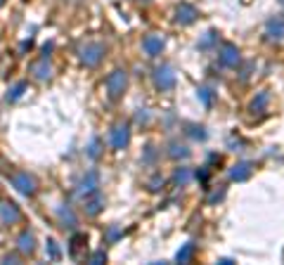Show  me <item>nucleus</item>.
I'll return each mask as SVG.
<instances>
[{
  "instance_id": "1",
  "label": "nucleus",
  "mask_w": 284,
  "mask_h": 265,
  "mask_svg": "<svg viewBox=\"0 0 284 265\" xmlns=\"http://www.w3.org/2000/svg\"><path fill=\"white\" fill-rule=\"evenodd\" d=\"M123 90H126V71L116 69L107 76V93L111 100H119Z\"/></svg>"
},
{
  "instance_id": "2",
  "label": "nucleus",
  "mask_w": 284,
  "mask_h": 265,
  "mask_svg": "<svg viewBox=\"0 0 284 265\" xmlns=\"http://www.w3.org/2000/svg\"><path fill=\"white\" fill-rule=\"evenodd\" d=\"M109 142L114 149H123V147H128L130 142V128H128V123H119V126H114V131L109 132Z\"/></svg>"
},
{
  "instance_id": "3",
  "label": "nucleus",
  "mask_w": 284,
  "mask_h": 265,
  "mask_svg": "<svg viewBox=\"0 0 284 265\" xmlns=\"http://www.w3.org/2000/svg\"><path fill=\"white\" fill-rule=\"evenodd\" d=\"M102 54H104V48L100 43H90V45H85L81 50V59H83V64L95 66V64H100Z\"/></svg>"
},
{
  "instance_id": "4",
  "label": "nucleus",
  "mask_w": 284,
  "mask_h": 265,
  "mask_svg": "<svg viewBox=\"0 0 284 265\" xmlns=\"http://www.w3.org/2000/svg\"><path fill=\"white\" fill-rule=\"evenodd\" d=\"M154 80H156V85H159L161 90H171V88L176 85V74H173L171 66H159V69L154 71Z\"/></svg>"
},
{
  "instance_id": "5",
  "label": "nucleus",
  "mask_w": 284,
  "mask_h": 265,
  "mask_svg": "<svg viewBox=\"0 0 284 265\" xmlns=\"http://www.w3.org/2000/svg\"><path fill=\"white\" fill-rule=\"evenodd\" d=\"M22 218V213H19V209L14 206V204H0V220L5 223V225H14L17 220Z\"/></svg>"
},
{
  "instance_id": "6",
  "label": "nucleus",
  "mask_w": 284,
  "mask_h": 265,
  "mask_svg": "<svg viewBox=\"0 0 284 265\" xmlns=\"http://www.w3.org/2000/svg\"><path fill=\"white\" fill-rule=\"evenodd\" d=\"M12 185L17 187V192H22V194H33V178H28V173H19V175H14L12 178Z\"/></svg>"
},
{
  "instance_id": "7",
  "label": "nucleus",
  "mask_w": 284,
  "mask_h": 265,
  "mask_svg": "<svg viewBox=\"0 0 284 265\" xmlns=\"http://www.w3.org/2000/svg\"><path fill=\"white\" fill-rule=\"evenodd\" d=\"M142 50H145L149 57H156V54H161V50H163V38H161V36H147V38L142 40Z\"/></svg>"
},
{
  "instance_id": "8",
  "label": "nucleus",
  "mask_w": 284,
  "mask_h": 265,
  "mask_svg": "<svg viewBox=\"0 0 284 265\" xmlns=\"http://www.w3.org/2000/svg\"><path fill=\"white\" fill-rule=\"evenodd\" d=\"M220 64L237 66L239 64V50H237L234 45H223V50H220Z\"/></svg>"
},
{
  "instance_id": "9",
  "label": "nucleus",
  "mask_w": 284,
  "mask_h": 265,
  "mask_svg": "<svg viewBox=\"0 0 284 265\" xmlns=\"http://www.w3.org/2000/svg\"><path fill=\"white\" fill-rule=\"evenodd\" d=\"M93 192H97V173H88L85 180H83L81 185H78V189H76V194H78V197H88V194H93Z\"/></svg>"
},
{
  "instance_id": "10",
  "label": "nucleus",
  "mask_w": 284,
  "mask_h": 265,
  "mask_svg": "<svg viewBox=\"0 0 284 265\" xmlns=\"http://www.w3.org/2000/svg\"><path fill=\"white\" fill-rule=\"evenodd\" d=\"M102 197H100V192H93V194H88L85 197V213L88 215H97L100 213V209H102Z\"/></svg>"
},
{
  "instance_id": "11",
  "label": "nucleus",
  "mask_w": 284,
  "mask_h": 265,
  "mask_svg": "<svg viewBox=\"0 0 284 265\" xmlns=\"http://www.w3.org/2000/svg\"><path fill=\"white\" fill-rule=\"evenodd\" d=\"M268 36L270 38H284V17H275L268 22Z\"/></svg>"
},
{
  "instance_id": "12",
  "label": "nucleus",
  "mask_w": 284,
  "mask_h": 265,
  "mask_svg": "<svg viewBox=\"0 0 284 265\" xmlns=\"http://www.w3.org/2000/svg\"><path fill=\"white\" fill-rule=\"evenodd\" d=\"M194 17H197V10H194V7H192V5H180V7H178V22H180V24H192V22H194Z\"/></svg>"
},
{
  "instance_id": "13",
  "label": "nucleus",
  "mask_w": 284,
  "mask_h": 265,
  "mask_svg": "<svg viewBox=\"0 0 284 265\" xmlns=\"http://www.w3.org/2000/svg\"><path fill=\"white\" fill-rule=\"evenodd\" d=\"M249 175H251V163H237V166L230 171L232 180H246Z\"/></svg>"
},
{
  "instance_id": "14",
  "label": "nucleus",
  "mask_w": 284,
  "mask_h": 265,
  "mask_svg": "<svg viewBox=\"0 0 284 265\" xmlns=\"http://www.w3.org/2000/svg\"><path fill=\"white\" fill-rule=\"evenodd\" d=\"M19 251L22 253L33 251V235H31V232H24V235L19 237Z\"/></svg>"
},
{
  "instance_id": "15",
  "label": "nucleus",
  "mask_w": 284,
  "mask_h": 265,
  "mask_svg": "<svg viewBox=\"0 0 284 265\" xmlns=\"http://www.w3.org/2000/svg\"><path fill=\"white\" fill-rule=\"evenodd\" d=\"M192 253H194V244L189 241V244H185V246L178 251V263H187L189 258H192Z\"/></svg>"
},
{
  "instance_id": "16",
  "label": "nucleus",
  "mask_w": 284,
  "mask_h": 265,
  "mask_svg": "<svg viewBox=\"0 0 284 265\" xmlns=\"http://www.w3.org/2000/svg\"><path fill=\"white\" fill-rule=\"evenodd\" d=\"M33 71H36V79H41V80H45L50 76V66H45V62H43V64H36Z\"/></svg>"
},
{
  "instance_id": "17",
  "label": "nucleus",
  "mask_w": 284,
  "mask_h": 265,
  "mask_svg": "<svg viewBox=\"0 0 284 265\" xmlns=\"http://www.w3.org/2000/svg\"><path fill=\"white\" fill-rule=\"evenodd\" d=\"M24 90H26V83H19V85H14L12 90H10V95H7V100H19Z\"/></svg>"
},
{
  "instance_id": "18",
  "label": "nucleus",
  "mask_w": 284,
  "mask_h": 265,
  "mask_svg": "<svg viewBox=\"0 0 284 265\" xmlns=\"http://www.w3.org/2000/svg\"><path fill=\"white\" fill-rule=\"evenodd\" d=\"M265 102H268V93H260V97H258V100H254L251 109H254V111H260V109L265 106Z\"/></svg>"
},
{
  "instance_id": "19",
  "label": "nucleus",
  "mask_w": 284,
  "mask_h": 265,
  "mask_svg": "<svg viewBox=\"0 0 284 265\" xmlns=\"http://www.w3.org/2000/svg\"><path fill=\"white\" fill-rule=\"evenodd\" d=\"M199 97H202V102L206 106H211V102H213V95H211V90H206V88H202V90H199Z\"/></svg>"
},
{
  "instance_id": "20",
  "label": "nucleus",
  "mask_w": 284,
  "mask_h": 265,
  "mask_svg": "<svg viewBox=\"0 0 284 265\" xmlns=\"http://www.w3.org/2000/svg\"><path fill=\"white\" fill-rule=\"evenodd\" d=\"M59 215H62V220H69V223H71V225H76V218H74V215H71V211H64V209H62V211H59Z\"/></svg>"
},
{
  "instance_id": "21",
  "label": "nucleus",
  "mask_w": 284,
  "mask_h": 265,
  "mask_svg": "<svg viewBox=\"0 0 284 265\" xmlns=\"http://www.w3.org/2000/svg\"><path fill=\"white\" fill-rule=\"evenodd\" d=\"M48 249H50V258H59V251H57V246H54V241L52 239H50V241H48Z\"/></svg>"
},
{
  "instance_id": "22",
  "label": "nucleus",
  "mask_w": 284,
  "mask_h": 265,
  "mask_svg": "<svg viewBox=\"0 0 284 265\" xmlns=\"http://www.w3.org/2000/svg\"><path fill=\"white\" fill-rule=\"evenodd\" d=\"M90 261H93V263H102V261H107V256H104V251H97V253H93Z\"/></svg>"
},
{
  "instance_id": "23",
  "label": "nucleus",
  "mask_w": 284,
  "mask_h": 265,
  "mask_svg": "<svg viewBox=\"0 0 284 265\" xmlns=\"http://www.w3.org/2000/svg\"><path fill=\"white\" fill-rule=\"evenodd\" d=\"M187 178H189V173H187V171H178V175H176L178 183H187Z\"/></svg>"
},
{
  "instance_id": "24",
  "label": "nucleus",
  "mask_w": 284,
  "mask_h": 265,
  "mask_svg": "<svg viewBox=\"0 0 284 265\" xmlns=\"http://www.w3.org/2000/svg\"><path fill=\"white\" fill-rule=\"evenodd\" d=\"M0 5H2V0H0Z\"/></svg>"
}]
</instances>
